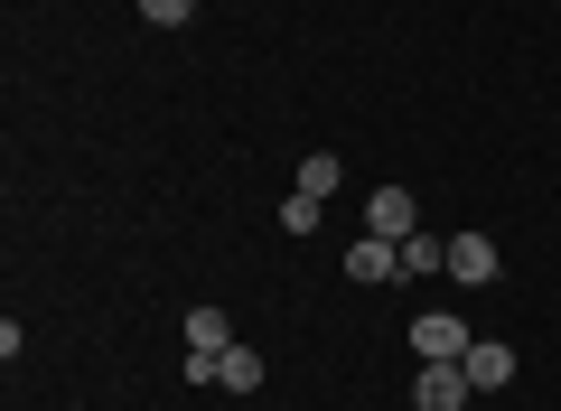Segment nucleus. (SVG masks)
I'll use <instances>...</instances> for the list:
<instances>
[{
    "mask_svg": "<svg viewBox=\"0 0 561 411\" xmlns=\"http://www.w3.org/2000/svg\"><path fill=\"white\" fill-rule=\"evenodd\" d=\"M468 346H478V336H468V318H449V309L412 318V355H421V365H459Z\"/></svg>",
    "mask_w": 561,
    "mask_h": 411,
    "instance_id": "obj_1",
    "label": "nucleus"
},
{
    "mask_svg": "<svg viewBox=\"0 0 561 411\" xmlns=\"http://www.w3.org/2000/svg\"><path fill=\"white\" fill-rule=\"evenodd\" d=\"M459 374H468V392H505L515 384V346H505V336H478V346L459 355Z\"/></svg>",
    "mask_w": 561,
    "mask_h": 411,
    "instance_id": "obj_2",
    "label": "nucleus"
},
{
    "mask_svg": "<svg viewBox=\"0 0 561 411\" xmlns=\"http://www.w3.org/2000/svg\"><path fill=\"white\" fill-rule=\"evenodd\" d=\"M365 235H383V243L421 235V206H412V187H375V206H365Z\"/></svg>",
    "mask_w": 561,
    "mask_h": 411,
    "instance_id": "obj_3",
    "label": "nucleus"
},
{
    "mask_svg": "<svg viewBox=\"0 0 561 411\" xmlns=\"http://www.w3.org/2000/svg\"><path fill=\"white\" fill-rule=\"evenodd\" d=\"M412 411H468V374H459V365H421Z\"/></svg>",
    "mask_w": 561,
    "mask_h": 411,
    "instance_id": "obj_4",
    "label": "nucleus"
},
{
    "mask_svg": "<svg viewBox=\"0 0 561 411\" xmlns=\"http://www.w3.org/2000/svg\"><path fill=\"white\" fill-rule=\"evenodd\" d=\"M346 281H402V243L356 235V243H346Z\"/></svg>",
    "mask_w": 561,
    "mask_h": 411,
    "instance_id": "obj_5",
    "label": "nucleus"
},
{
    "mask_svg": "<svg viewBox=\"0 0 561 411\" xmlns=\"http://www.w3.org/2000/svg\"><path fill=\"white\" fill-rule=\"evenodd\" d=\"M449 272H459L468 290H486V281H496V243L486 235H449Z\"/></svg>",
    "mask_w": 561,
    "mask_h": 411,
    "instance_id": "obj_6",
    "label": "nucleus"
},
{
    "mask_svg": "<svg viewBox=\"0 0 561 411\" xmlns=\"http://www.w3.org/2000/svg\"><path fill=\"white\" fill-rule=\"evenodd\" d=\"M234 346V318L225 309H187V355H225Z\"/></svg>",
    "mask_w": 561,
    "mask_h": 411,
    "instance_id": "obj_7",
    "label": "nucleus"
},
{
    "mask_svg": "<svg viewBox=\"0 0 561 411\" xmlns=\"http://www.w3.org/2000/svg\"><path fill=\"white\" fill-rule=\"evenodd\" d=\"M402 272H412V281H421V272H449V243L431 235V225H421V235H402Z\"/></svg>",
    "mask_w": 561,
    "mask_h": 411,
    "instance_id": "obj_8",
    "label": "nucleus"
},
{
    "mask_svg": "<svg viewBox=\"0 0 561 411\" xmlns=\"http://www.w3.org/2000/svg\"><path fill=\"white\" fill-rule=\"evenodd\" d=\"M319 216H328V196H280V235H319Z\"/></svg>",
    "mask_w": 561,
    "mask_h": 411,
    "instance_id": "obj_9",
    "label": "nucleus"
},
{
    "mask_svg": "<svg viewBox=\"0 0 561 411\" xmlns=\"http://www.w3.org/2000/svg\"><path fill=\"white\" fill-rule=\"evenodd\" d=\"M225 392H262V355L253 346H225V374H216Z\"/></svg>",
    "mask_w": 561,
    "mask_h": 411,
    "instance_id": "obj_10",
    "label": "nucleus"
},
{
    "mask_svg": "<svg viewBox=\"0 0 561 411\" xmlns=\"http://www.w3.org/2000/svg\"><path fill=\"white\" fill-rule=\"evenodd\" d=\"M300 196H337V159H328V150L300 159Z\"/></svg>",
    "mask_w": 561,
    "mask_h": 411,
    "instance_id": "obj_11",
    "label": "nucleus"
},
{
    "mask_svg": "<svg viewBox=\"0 0 561 411\" xmlns=\"http://www.w3.org/2000/svg\"><path fill=\"white\" fill-rule=\"evenodd\" d=\"M140 20H150V28H187V20H197V0H140Z\"/></svg>",
    "mask_w": 561,
    "mask_h": 411,
    "instance_id": "obj_12",
    "label": "nucleus"
}]
</instances>
